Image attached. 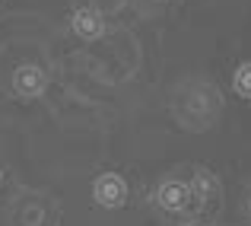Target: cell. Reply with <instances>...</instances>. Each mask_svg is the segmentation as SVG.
<instances>
[{
	"label": "cell",
	"mask_w": 251,
	"mask_h": 226,
	"mask_svg": "<svg viewBox=\"0 0 251 226\" xmlns=\"http://www.w3.org/2000/svg\"><path fill=\"white\" fill-rule=\"evenodd\" d=\"M99 198H102L105 204H118V201L124 198V188H121V182H118L115 175L102 178V182H99Z\"/></svg>",
	"instance_id": "6da1fadb"
},
{
	"label": "cell",
	"mask_w": 251,
	"mask_h": 226,
	"mask_svg": "<svg viewBox=\"0 0 251 226\" xmlns=\"http://www.w3.org/2000/svg\"><path fill=\"white\" fill-rule=\"evenodd\" d=\"M159 198H162L166 207H181V204L188 201V191H184L181 185H166V188L159 191Z\"/></svg>",
	"instance_id": "7a4b0ae2"
},
{
	"label": "cell",
	"mask_w": 251,
	"mask_h": 226,
	"mask_svg": "<svg viewBox=\"0 0 251 226\" xmlns=\"http://www.w3.org/2000/svg\"><path fill=\"white\" fill-rule=\"evenodd\" d=\"M235 89H239L242 96H251V64L239 67V74H235Z\"/></svg>",
	"instance_id": "3957f363"
},
{
	"label": "cell",
	"mask_w": 251,
	"mask_h": 226,
	"mask_svg": "<svg viewBox=\"0 0 251 226\" xmlns=\"http://www.w3.org/2000/svg\"><path fill=\"white\" fill-rule=\"evenodd\" d=\"M76 29H80V32H86V35H92V32H96V29H99V19H96V16H92V13H89V10H86V13H83V16H76Z\"/></svg>",
	"instance_id": "277c9868"
}]
</instances>
